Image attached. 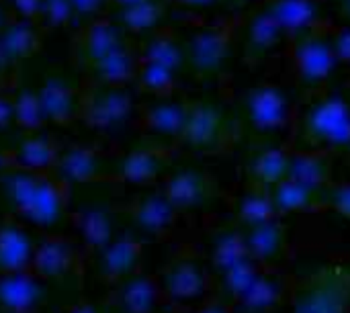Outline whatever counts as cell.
<instances>
[{
	"mask_svg": "<svg viewBox=\"0 0 350 313\" xmlns=\"http://www.w3.org/2000/svg\"><path fill=\"white\" fill-rule=\"evenodd\" d=\"M80 264V252L72 240L49 234L33 248L29 273L39 281H53L72 275Z\"/></svg>",
	"mask_w": 350,
	"mask_h": 313,
	"instance_id": "cell-12",
	"label": "cell"
},
{
	"mask_svg": "<svg viewBox=\"0 0 350 313\" xmlns=\"http://www.w3.org/2000/svg\"><path fill=\"white\" fill-rule=\"evenodd\" d=\"M14 121V96H6L0 90V129L8 127Z\"/></svg>",
	"mask_w": 350,
	"mask_h": 313,
	"instance_id": "cell-44",
	"label": "cell"
},
{
	"mask_svg": "<svg viewBox=\"0 0 350 313\" xmlns=\"http://www.w3.org/2000/svg\"><path fill=\"white\" fill-rule=\"evenodd\" d=\"M135 82L139 84L142 90H146L158 98H170L176 90V84H178L176 72H172L164 66L152 64V62H144V59L139 64Z\"/></svg>",
	"mask_w": 350,
	"mask_h": 313,
	"instance_id": "cell-33",
	"label": "cell"
},
{
	"mask_svg": "<svg viewBox=\"0 0 350 313\" xmlns=\"http://www.w3.org/2000/svg\"><path fill=\"white\" fill-rule=\"evenodd\" d=\"M166 154L158 148H142L127 154L121 162V178L131 185H150L164 168Z\"/></svg>",
	"mask_w": 350,
	"mask_h": 313,
	"instance_id": "cell-29",
	"label": "cell"
},
{
	"mask_svg": "<svg viewBox=\"0 0 350 313\" xmlns=\"http://www.w3.org/2000/svg\"><path fill=\"white\" fill-rule=\"evenodd\" d=\"M197 313H228L221 305H205L203 310H199Z\"/></svg>",
	"mask_w": 350,
	"mask_h": 313,
	"instance_id": "cell-51",
	"label": "cell"
},
{
	"mask_svg": "<svg viewBox=\"0 0 350 313\" xmlns=\"http://www.w3.org/2000/svg\"><path fill=\"white\" fill-rule=\"evenodd\" d=\"M336 23H345V25H350V0H342L340 4H336Z\"/></svg>",
	"mask_w": 350,
	"mask_h": 313,
	"instance_id": "cell-47",
	"label": "cell"
},
{
	"mask_svg": "<svg viewBox=\"0 0 350 313\" xmlns=\"http://www.w3.org/2000/svg\"><path fill=\"white\" fill-rule=\"evenodd\" d=\"M29 271L0 273V312L39 313L41 287Z\"/></svg>",
	"mask_w": 350,
	"mask_h": 313,
	"instance_id": "cell-15",
	"label": "cell"
},
{
	"mask_svg": "<svg viewBox=\"0 0 350 313\" xmlns=\"http://www.w3.org/2000/svg\"><path fill=\"white\" fill-rule=\"evenodd\" d=\"M72 226L78 232L80 248L88 254H100L113 242L111 215L100 207H84L72 215Z\"/></svg>",
	"mask_w": 350,
	"mask_h": 313,
	"instance_id": "cell-18",
	"label": "cell"
},
{
	"mask_svg": "<svg viewBox=\"0 0 350 313\" xmlns=\"http://www.w3.org/2000/svg\"><path fill=\"white\" fill-rule=\"evenodd\" d=\"M18 129L35 133L45 125V117L39 105L37 90L31 88H21L14 96V121Z\"/></svg>",
	"mask_w": 350,
	"mask_h": 313,
	"instance_id": "cell-35",
	"label": "cell"
},
{
	"mask_svg": "<svg viewBox=\"0 0 350 313\" xmlns=\"http://www.w3.org/2000/svg\"><path fill=\"white\" fill-rule=\"evenodd\" d=\"M318 191H312L295 180H281L279 185H275L271 189V199H273V205H275V211H285V213H291V211H301V209H310L312 203H314V195Z\"/></svg>",
	"mask_w": 350,
	"mask_h": 313,
	"instance_id": "cell-34",
	"label": "cell"
},
{
	"mask_svg": "<svg viewBox=\"0 0 350 313\" xmlns=\"http://www.w3.org/2000/svg\"><path fill=\"white\" fill-rule=\"evenodd\" d=\"M8 2H10V6L16 10L18 18L31 21V23H37V21H39L41 2H43V0H8Z\"/></svg>",
	"mask_w": 350,
	"mask_h": 313,
	"instance_id": "cell-43",
	"label": "cell"
},
{
	"mask_svg": "<svg viewBox=\"0 0 350 313\" xmlns=\"http://www.w3.org/2000/svg\"><path fill=\"white\" fill-rule=\"evenodd\" d=\"M295 107L277 84H256L242 94L238 121L258 137H271L295 125Z\"/></svg>",
	"mask_w": 350,
	"mask_h": 313,
	"instance_id": "cell-5",
	"label": "cell"
},
{
	"mask_svg": "<svg viewBox=\"0 0 350 313\" xmlns=\"http://www.w3.org/2000/svg\"><path fill=\"white\" fill-rule=\"evenodd\" d=\"M142 254H144V246L135 238L123 236L119 240H113L98 254L100 279L107 285H121L123 281H127L135 275Z\"/></svg>",
	"mask_w": 350,
	"mask_h": 313,
	"instance_id": "cell-13",
	"label": "cell"
},
{
	"mask_svg": "<svg viewBox=\"0 0 350 313\" xmlns=\"http://www.w3.org/2000/svg\"><path fill=\"white\" fill-rule=\"evenodd\" d=\"M203 287L205 277L193 262H174L164 275L162 291H166L172 299L187 301L197 297L203 291Z\"/></svg>",
	"mask_w": 350,
	"mask_h": 313,
	"instance_id": "cell-31",
	"label": "cell"
},
{
	"mask_svg": "<svg viewBox=\"0 0 350 313\" xmlns=\"http://www.w3.org/2000/svg\"><path fill=\"white\" fill-rule=\"evenodd\" d=\"M35 244L27 232L10 217L0 221V273L29 271Z\"/></svg>",
	"mask_w": 350,
	"mask_h": 313,
	"instance_id": "cell-21",
	"label": "cell"
},
{
	"mask_svg": "<svg viewBox=\"0 0 350 313\" xmlns=\"http://www.w3.org/2000/svg\"><path fill=\"white\" fill-rule=\"evenodd\" d=\"M242 217L248 221V226L252 223H262V221H271L275 211L273 199H271V189H256L254 193H250L240 207Z\"/></svg>",
	"mask_w": 350,
	"mask_h": 313,
	"instance_id": "cell-37",
	"label": "cell"
},
{
	"mask_svg": "<svg viewBox=\"0 0 350 313\" xmlns=\"http://www.w3.org/2000/svg\"><path fill=\"white\" fill-rule=\"evenodd\" d=\"M328 33H330V43H332V49H334L338 64L350 68V25L334 21L330 25Z\"/></svg>",
	"mask_w": 350,
	"mask_h": 313,
	"instance_id": "cell-40",
	"label": "cell"
},
{
	"mask_svg": "<svg viewBox=\"0 0 350 313\" xmlns=\"http://www.w3.org/2000/svg\"><path fill=\"white\" fill-rule=\"evenodd\" d=\"M62 148L49 135H31L12 152L14 170L35 172V174H53Z\"/></svg>",
	"mask_w": 350,
	"mask_h": 313,
	"instance_id": "cell-19",
	"label": "cell"
},
{
	"mask_svg": "<svg viewBox=\"0 0 350 313\" xmlns=\"http://www.w3.org/2000/svg\"><path fill=\"white\" fill-rule=\"evenodd\" d=\"M62 313H98L90 303H84V301H80V303H76V305H70L66 312Z\"/></svg>",
	"mask_w": 350,
	"mask_h": 313,
	"instance_id": "cell-49",
	"label": "cell"
},
{
	"mask_svg": "<svg viewBox=\"0 0 350 313\" xmlns=\"http://www.w3.org/2000/svg\"><path fill=\"white\" fill-rule=\"evenodd\" d=\"M215 262L217 267L226 273L246 260H252L248 256V250H246V244H244V238L242 236H236V234H226L221 236L217 242H215Z\"/></svg>",
	"mask_w": 350,
	"mask_h": 313,
	"instance_id": "cell-36",
	"label": "cell"
},
{
	"mask_svg": "<svg viewBox=\"0 0 350 313\" xmlns=\"http://www.w3.org/2000/svg\"><path fill=\"white\" fill-rule=\"evenodd\" d=\"M322 2H328V0H322Z\"/></svg>",
	"mask_w": 350,
	"mask_h": 313,
	"instance_id": "cell-52",
	"label": "cell"
},
{
	"mask_svg": "<svg viewBox=\"0 0 350 313\" xmlns=\"http://www.w3.org/2000/svg\"><path fill=\"white\" fill-rule=\"evenodd\" d=\"M37 96H39L45 123L70 125L74 119H78L80 94L68 82L59 78H49L41 84V88L37 90Z\"/></svg>",
	"mask_w": 350,
	"mask_h": 313,
	"instance_id": "cell-17",
	"label": "cell"
},
{
	"mask_svg": "<svg viewBox=\"0 0 350 313\" xmlns=\"http://www.w3.org/2000/svg\"><path fill=\"white\" fill-rule=\"evenodd\" d=\"M14 170V160H12V152H6L0 148V174H8Z\"/></svg>",
	"mask_w": 350,
	"mask_h": 313,
	"instance_id": "cell-46",
	"label": "cell"
},
{
	"mask_svg": "<svg viewBox=\"0 0 350 313\" xmlns=\"http://www.w3.org/2000/svg\"><path fill=\"white\" fill-rule=\"evenodd\" d=\"M133 223L146 234H164L172 228L176 219V209L164 195H146L131 203L129 207Z\"/></svg>",
	"mask_w": 350,
	"mask_h": 313,
	"instance_id": "cell-24",
	"label": "cell"
},
{
	"mask_svg": "<svg viewBox=\"0 0 350 313\" xmlns=\"http://www.w3.org/2000/svg\"><path fill=\"white\" fill-rule=\"evenodd\" d=\"M209 193V178L197 170H178L166 178L162 195L170 201V205L180 211L199 205Z\"/></svg>",
	"mask_w": 350,
	"mask_h": 313,
	"instance_id": "cell-26",
	"label": "cell"
},
{
	"mask_svg": "<svg viewBox=\"0 0 350 313\" xmlns=\"http://www.w3.org/2000/svg\"><path fill=\"white\" fill-rule=\"evenodd\" d=\"M53 174L68 185L94 182L100 178V156L92 146H72L62 150Z\"/></svg>",
	"mask_w": 350,
	"mask_h": 313,
	"instance_id": "cell-22",
	"label": "cell"
},
{
	"mask_svg": "<svg viewBox=\"0 0 350 313\" xmlns=\"http://www.w3.org/2000/svg\"><path fill=\"white\" fill-rule=\"evenodd\" d=\"M2 189L14 215L39 228L55 223L70 203V185L55 174L12 170L4 174Z\"/></svg>",
	"mask_w": 350,
	"mask_h": 313,
	"instance_id": "cell-2",
	"label": "cell"
},
{
	"mask_svg": "<svg viewBox=\"0 0 350 313\" xmlns=\"http://www.w3.org/2000/svg\"><path fill=\"white\" fill-rule=\"evenodd\" d=\"M139 57L144 62H152L164 66L178 74L185 68V45L183 37L172 27H160L148 35V39L139 45Z\"/></svg>",
	"mask_w": 350,
	"mask_h": 313,
	"instance_id": "cell-20",
	"label": "cell"
},
{
	"mask_svg": "<svg viewBox=\"0 0 350 313\" xmlns=\"http://www.w3.org/2000/svg\"><path fill=\"white\" fill-rule=\"evenodd\" d=\"M189 103H178L172 98H160L139 109L137 113V127L152 135L164 137H180L187 121Z\"/></svg>",
	"mask_w": 350,
	"mask_h": 313,
	"instance_id": "cell-16",
	"label": "cell"
},
{
	"mask_svg": "<svg viewBox=\"0 0 350 313\" xmlns=\"http://www.w3.org/2000/svg\"><path fill=\"white\" fill-rule=\"evenodd\" d=\"M8 25H10V16H8L6 8L2 6V2H0V33H2Z\"/></svg>",
	"mask_w": 350,
	"mask_h": 313,
	"instance_id": "cell-50",
	"label": "cell"
},
{
	"mask_svg": "<svg viewBox=\"0 0 350 313\" xmlns=\"http://www.w3.org/2000/svg\"><path fill=\"white\" fill-rule=\"evenodd\" d=\"M162 287L148 275H133L115 291V303L123 313H154Z\"/></svg>",
	"mask_w": 350,
	"mask_h": 313,
	"instance_id": "cell-25",
	"label": "cell"
},
{
	"mask_svg": "<svg viewBox=\"0 0 350 313\" xmlns=\"http://www.w3.org/2000/svg\"><path fill=\"white\" fill-rule=\"evenodd\" d=\"M12 66L6 62V57L2 55V49H0V90L6 86V80H8V74H10Z\"/></svg>",
	"mask_w": 350,
	"mask_h": 313,
	"instance_id": "cell-48",
	"label": "cell"
},
{
	"mask_svg": "<svg viewBox=\"0 0 350 313\" xmlns=\"http://www.w3.org/2000/svg\"><path fill=\"white\" fill-rule=\"evenodd\" d=\"M70 4L74 8V16H82L90 21L103 12L107 0H70Z\"/></svg>",
	"mask_w": 350,
	"mask_h": 313,
	"instance_id": "cell-42",
	"label": "cell"
},
{
	"mask_svg": "<svg viewBox=\"0 0 350 313\" xmlns=\"http://www.w3.org/2000/svg\"><path fill=\"white\" fill-rule=\"evenodd\" d=\"M133 111V98L125 88L94 86L80 94L78 119L90 129L109 131L123 125Z\"/></svg>",
	"mask_w": 350,
	"mask_h": 313,
	"instance_id": "cell-8",
	"label": "cell"
},
{
	"mask_svg": "<svg viewBox=\"0 0 350 313\" xmlns=\"http://www.w3.org/2000/svg\"><path fill=\"white\" fill-rule=\"evenodd\" d=\"M291 152L281 146H269L250 160V178L258 189H273L287 178Z\"/></svg>",
	"mask_w": 350,
	"mask_h": 313,
	"instance_id": "cell-28",
	"label": "cell"
},
{
	"mask_svg": "<svg viewBox=\"0 0 350 313\" xmlns=\"http://www.w3.org/2000/svg\"><path fill=\"white\" fill-rule=\"evenodd\" d=\"M301 150L342 152L350 150V98L340 90H320L297 111L293 125Z\"/></svg>",
	"mask_w": 350,
	"mask_h": 313,
	"instance_id": "cell-1",
	"label": "cell"
},
{
	"mask_svg": "<svg viewBox=\"0 0 350 313\" xmlns=\"http://www.w3.org/2000/svg\"><path fill=\"white\" fill-rule=\"evenodd\" d=\"M166 12L164 0H144L131 6L117 8V25L129 33H152L162 27Z\"/></svg>",
	"mask_w": 350,
	"mask_h": 313,
	"instance_id": "cell-30",
	"label": "cell"
},
{
	"mask_svg": "<svg viewBox=\"0 0 350 313\" xmlns=\"http://www.w3.org/2000/svg\"><path fill=\"white\" fill-rule=\"evenodd\" d=\"M350 305V275L330 267L312 275L297 291L293 313H347Z\"/></svg>",
	"mask_w": 350,
	"mask_h": 313,
	"instance_id": "cell-6",
	"label": "cell"
},
{
	"mask_svg": "<svg viewBox=\"0 0 350 313\" xmlns=\"http://www.w3.org/2000/svg\"><path fill=\"white\" fill-rule=\"evenodd\" d=\"M242 238H244L248 256L252 260H267L275 256L283 244V232L273 219L262 221V223H252L248 234Z\"/></svg>",
	"mask_w": 350,
	"mask_h": 313,
	"instance_id": "cell-32",
	"label": "cell"
},
{
	"mask_svg": "<svg viewBox=\"0 0 350 313\" xmlns=\"http://www.w3.org/2000/svg\"><path fill=\"white\" fill-rule=\"evenodd\" d=\"M330 154L324 152H310V150H297L291 152L287 178L295 180L312 191L322 193L326 185L330 182Z\"/></svg>",
	"mask_w": 350,
	"mask_h": 313,
	"instance_id": "cell-23",
	"label": "cell"
},
{
	"mask_svg": "<svg viewBox=\"0 0 350 313\" xmlns=\"http://www.w3.org/2000/svg\"><path fill=\"white\" fill-rule=\"evenodd\" d=\"M242 14H224L195 27L185 45V68L199 78H211L226 70L232 53L238 47Z\"/></svg>",
	"mask_w": 350,
	"mask_h": 313,
	"instance_id": "cell-3",
	"label": "cell"
},
{
	"mask_svg": "<svg viewBox=\"0 0 350 313\" xmlns=\"http://www.w3.org/2000/svg\"><path fill=\"white\" fill-rule=\"evenodd\" d=\"M123 43H125L123 29L107 16H96L76 31L72 43V55L76 64L90 70L98 59H103Z\"/></svg>",
	"mask_w": 350,
	"mask_h": 313,
	"instance_id": "cell-11",
	"label": "cell"
},
{
	"mask_svg": "<svg viewBox=\"0 0 350 313\" xmlns=\"http://www.w3.org/2000/svg\"><path fill=\"white\" fill-rule=\"evenodd\" d=\"M324 201L342 215L350 217V182H338L324 189Z\"/></svg>",
	"mask_w": 350,
	"mask_h": 313,
	"instance_id": "cell-41",
	"label": "cell"
},
{
	"mask_svg": "<svg viewBox=\"0 0 350 313\" xmlns=\"http://www.w3.org/2000/svg\"><path fill=\"white\" fill-rule=\"evenodd\" d=\"M330 25L293 37L287 41L285 47V57L289 62L291 74L299 88H304L308 94L328 88L336 68L340 66L330 43Z\"/></svg>",
	"mask_w": 350,
	"mask_h": 313,
	"instance_id": "cell-4",
	"label": "cell"
},
{
	"mask_svg": "<svg viewBox=\"0 0 350 313\" xmlns=\"http://www.w3.org/2000/svg\"><path fill=\"white\" fill-rule=\"evenodd\" d=\"M41 45V35L37 23L31 21H10V25L0 33V49L6 62L14 68L23 59L31 57L37 53Z\"/></svg>",
	"mask_w": 350,
	"mask_h": 313,
	"instance_id": "cell-27",
	"label": "cell"
},
{
	"mask_svg": "<svg viewBox=\"0 0 350 313\" xmlns=\"http://www.w3.org/2000/svg\"><path fill=\"white\" fill-rule=\"evenodd\" d=\"M180 8H189V10H205V8H215L219 4H224L226 0H168Z\"/></svg>",
	"mask_w": 350,
	"mask_h": 313,
	"instance_id": "cell-45",
	"label": "cell"
},
{
	"mask_svg": "<svg viewBox=\"0 0 350 313\" xmlns=\"http://www.w3.org/2000/svg\"><path fill=\"white\" fill-rule=\"evenodd\" d=\"M256 4L283 29L287 39L328 27L330 18L322 0H256Z\"/></svg>",
	"mask_w": 350,
	"mask_h": 313,
	"instance_id": "cell-10",
	"label": "cell"
},
{
	"mask_svg": "<svg viewBox=\"0 0 350 313\" xmlns=\"http://www.w3.org/2000/svg\"><path fill=\"white\" fill-rule=\"evenodd\" d=\"M287 41L289 39L283 29L258 4H254L248 12L242 14L238 47L242 49L246 62H267L279 51L285 53Z\"/></svg>",
	"mask_w": 350,
	"mask_h": 313,
	"instance_id": "cell-9",
	"label": "cell"
},
{
	"mask_svg": "<svg viewBox=\"0 0 350 313\" xmlns=\"http://www.w3.org/2000/svg\"><path fill=\"white\" fill-rule=\"evenodd\" d=\"M74 18V8L70 0H43L37 25L47 29H59L70 25Z\"/></svg>",
	"mask_w": 350,
	"mask_h": 313,
	"instance_id": "cell-38",
	"label": "cell"
},
{
	"mask_svg": "<svg viewBox=\"0 0 350 313\" xmlns=\"http://www.w3.org/2000/svg\"><path fill=\"white\" fill-rule=\"evenodd\" d=\"M142 57L139 47L129 45L127 41L98 59L88 72L94 78L96 86H111V88H125L129 82H135Z\"/></svg>",
	"mask_w": 350,
	"mask_h": 313,
	"instance_id": "cell-14",
	"label": "cell"
},
{
	"mask_svg": "<svg viewBox=\"0 0 350 313\" xmlns=\"http://www.w3.org/2000/svg\"><path fill=\"white\" fill-rule=\"evenodd\" d=\"M277 297V289L271 281L258 277L256 283L240 297L242 305L248 308L250 312H260V310H267Z\"/></svg>",
	"mask_w": 350,
	"mask_h": 313,
	"instance_id": "cell-39",
	"label": "cell"
},
{
	"mask_svg": "<svg viewBox=\"0 0 350 313\" xmlns=\"http://www.w3.org/2000/svg\"><path fill=\"white\" fill-rule=\"evenodd\" d=\"M232 133V123L226 111L211 100H195L189 103L185 129L180 133V141L193 150L215 152L228 144Z\"/></svg>",
	"mask_w": 350,
	"mask_h": 313,
	"instance_id": "cell-7",
	"label": "cell"
}]
</instances>
